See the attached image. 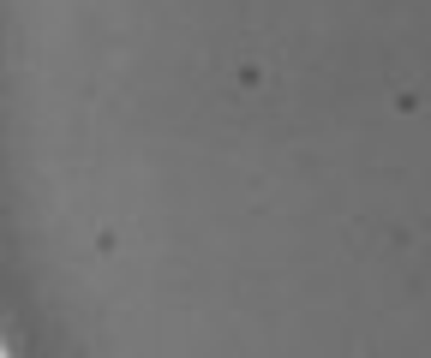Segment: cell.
I'll use <instances>...</instances> for the list:
<instances>
[{"instance_id":"obj_1","label":"cell","mask_w":431,"mask_h":358,"mask_svg":"<svg viewBox=\"0 0 431 358\" xmlns=\"http://www.w3.org/2000/svg\"><path fill=\"white\" fill-rule=\"evenodd\" d=\"M425 101H420V90H396V113H420Z\"/></svg>"},{"instance_id":"obj_2","label":"cell","mask_w":431,"mask_h":358,"mask_svg":"<svg viewBox=\"0 0 431 358\" xmlns=\"http://www.w3.org/2000/svg\"><path fill=\"white\" fill-rule=\"evenodd\" d=\"M96 251H102V257H114V251H120V233H114V227H102V233H96Z\"/></svg>"}]
</instances>
